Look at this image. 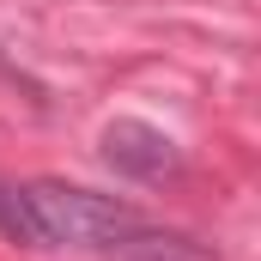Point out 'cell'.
<instances>
[{"instance_id": "obj_4", "label": "cell", "mask_w": 261, "mask_h": 261, "mask_svg": "<svg viewBox=\"0 0 261 261\" xmlns=\"http://www.w3.org/2000/svg\"><path fill=\"white\" fill-rule=\"evenodd\" d=\"M0 231H6L12 243H31V249H43V225H37V213H31L24 189H0Z\"/></svg>"}, {"instance_id": "obj_3", "label": "cell", "mask_w": 261, "mask_h": 261, "mask_svg": "<svg viewBox=\"0 0 261 261\" xmlns=\"http://www.w3.org/2000/svg\"><path fill=\"white\" fill-rule=\"evenodd\" d=\"M110 261H213L200 243L189 237H170V231H122L116 243H110Z\"/></svg>"}, {"instance_id": "obj_1", "label": "cell", "mask_w": 261, "mask_h": 261, "mask_svg": "<svg viewBox=\"0 0 261 261\" xmlns=\"http://www.w3.org/2000/svg\"><path fill=\"white\" fill-rule=\"evenodd\" d=\"M37 225H43V243H79V249H110L122 231H134V213L110 195H91V189H73V182H31L24 189Z\"/></svg>"}, {"instance_id": "obj_2", "label": "cell", "mask_w": 261, "mask_h": 261, "mask_svg": "<svg viewBox=\"0 0 261 261\" xmlns=\"http://www.w3.org/2000/svg\"><path fill=\"white\" fill-rule=\"evenodd\" d=\"M103 158H110L122 176H134V182L176 176V164H182V152H176L170 134L152 128V122H134V116H122V122L103 128Z\"/></svg>"}]
</instances>
